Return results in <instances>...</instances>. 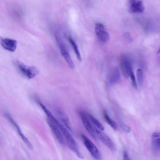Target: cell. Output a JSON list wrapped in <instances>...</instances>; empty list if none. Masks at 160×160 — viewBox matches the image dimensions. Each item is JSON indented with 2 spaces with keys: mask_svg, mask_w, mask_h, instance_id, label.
Listing matches in <instances>:
<instances>
[{
  "mask_svg": "<svg viewBox=\"0 0 160 160\" xmlns=\"http://www.w3.org/2000/svg\"><path fill=\"white\" fill-rule=\"evenodd\" d=\"M59 129L66 141L69 148L75 153L77 156L80 159H83L84 156L80 151L79 148L74 139L73 138L68 130L60 122L56 119L54 122Z\"/></svg>",
  "mask_w": 160,
  "mask_h": 160,
  "instance_id": "1",
  "label": "cell"
},
{
  "mask_svg": "<svg viewBox=\"0 0 160 160\" xmlns=\"http://www.w3.org/2000/svg\"><path fill=\"white\" fill-rule=\"evenodd\" d=\"M16 65L20 73L29 79L33 78L39 73L35 67L28 66L18 61H16Z\"/></svg>",
  "mask_w": 160,
  "mask_h": 160,
  "instance_id": "2",
  "label": "cell"
},
{
  "mask_svg": "<svg viewBox=\"0 0 160 160\" xmlns=\"http://www.w3.org/2000/svg\"><path fill=\"white\" fill-rule=\"evenodd\" d=\"M81 137L84 144L92 157L96 160H101V155L96 146L85 135L81 134Z\"/></svg>",
  "mask_w": 160,
  "mask_h": 160,
  "instance_id": "3",
  "label": "cell"
},
{
  "mask_svg": "<svg viewBox=\"0 0 160 160\" xmlns=\"http://www.w3.org/2000/svg\"><path fill=\"white\" fill-rule=\"evenodd\" d=\"M55 38L62 56L64 58L66 62L70 68L72 69H74L75 68L74 63L71 58L66 47L57 33L55 34Z\"/></svg>",
  "mask_w": 160,
  "mask_h": 160,
  "instance_id": "4",
  "label": "cell"
},
{
  "mask_svg": "<svg viewBox=\"0 0 160 160\" xmlns=\"http://www.w3.org/2000/svg\"><path fill=\"white\" fill-rule=\"evenodd\" d=\"M120 59V67L121 72L123 77L128 78L131 72H133L130 62L128 58L126 56H123Z\"/></svg>",
  "mask_w": 160,
  "mask_h": 160,
  "instance_id": "5",
  "label": "cell"
},
{
  "mask_svg": "<svg viewBox=\"0 0 160 160\" xmlns=\"http://www.w3.org/2000/svg\"><path fill=\"white\" fill-rule=\"evenodd\" d=\"M95 31L98 39L101 42H106L109 40V34L102 23H97L96 24Z\"/></svg>",
  "mask_w": 160,
  "mask_h": 160,
  "instance_id": "6",
  "label": "cell"
},
{
  "mask_svg": "<svg viewBox=\"0 0 160 160\" xmlns=\"http://www.w3.org/2000/svg\"><path fill=\"white\" fill-rule=\"evenodd\" d=\"M47 122L54 137L61 145L65 144V141L56 123L48 118H47Z\"/></svg>",
  "mask_w": 160,
  "mask_h": 160,
  "instance_id": "7",
  "label": "cell"
},
{
  "mask_svg": "<svg viewBox=\"0 0 160 160\" xmlns=\"http://www.w3.org/2000/svg\"><path fill=\"white\" fill-rule=\"evenodd\" d=\"M80 115L83 124L86 131L93 139L96 141H97L98 138L86 113L80 111Z\"/></svg>",
  "mask_w": 160,
  "mask_h": 160,
  "instance_id": "8",
  "label": "cell"
},
{
  "mask_svg": "<svg viewBox=\"0 0 160 160\" xmlns=\"http://www.w3.org/2000/svg\"><path fill=\"white\" fill-rule=\"evenodd\" d=\"M95 131L98 138L111 151L115 152L116 150L115 144L107 135L98 129H96Z\"/></svg>",
  "mask_w": 160,
  "mask_h": 160,
  "instance_id": "9",
  "label": "cell"
},
{
  "mask_svg": "<svg viewBox=\"0 0 160 160\" xmlns=\"http://www.w3.org/2000/svg\"><path fill=\"white\" fill-rule=\"evenodd\" d=\"M5 116L8 122L15 129L22 141L26 144L28 147H31L32 145L31 142L22 133L19 126L12 118L11 115L9 113L7 112L5 113Z\"/></svg>",
  "mask_w": 160,
  "mask_h": 160,
  "instance_id": "10",
  "label": "cell"
},
{
  "mask_svg": "<svg viewBox=\"0 0 160 160\" xmlns=\"http://www.w3.org/2000/svg\"><path fill=\"white\" fill-rule=\"evenodd\" d=\"M145 8L143 2L141 0H130L128 3V10L132 13L143 12Z\"/></svg>",
  "mask_w": 160,
  "mask_h": 160,
  "instance_id": "11",
  "label": "cell"
},
{
  "mask_svg": "<svg viewBox=\"0 0 160 160\" xmlns=\"http://www.w3.org/2000/svg\"><path fill=\"white\" fill-rule=\"evenodd\" d=\"M0 42L2 47L7 50L13 52L16 49L17 42L15 40L8 38H2Z\"/></svg>",
  "mask_w": 160,
  "mask_h": 160,
  "instance_id": "12",
  "label": "cell"
},
{
  "mask_svg": "<svg viewBox=\"0 0 160 160\" xmlns=\"http://www.w3.org/2000/svg\"><path fill=\"white\" fill-rule=\"evenodd\" d=\"M56 113L57 116L61 122L62 123L66 128L70 131H72V129L70 124L68 117L66 114L62 110L59 109H57Z\"/></svg>",
  "mask_w": 160,
  "mask_h": 160,
  "instance_id": "13",
  "label": "cell"
},
{
  "mask_svg": "<svg viewBox=\"0 0 160 160\" xmlns=\"http://www.w3.org/2000/svg\"><path fill=\"white\" fill-rule=\"evenodd\" d=\"M159 132H154L152 133L151 137V143L153 149L155 152H158L160 150Z\"/></svg>",
  "mask_w": 160,
  "mask_h": 160,
  "instance_id": "14",
  "label": "cell"
},
{
  "mask_svg": "<svg viewBox=\"0 0 160 160\" xmlns=\"http://www.w3.org/2000/svg\"><path fill=\"white\" fill-rule=\"evenodd\" d=\"M120 73L117 68H114L111 71L109 76V80L112 83H115L119 80L120 78Z\"/></svg>",
  "mask_w": 160,
  "mask_h": 160,
  "instance_id": "15",
  "label": "cell"
},
{
  "mask_svg": "<svg viewBox=\"0 0 160 160\" xmlns=\"http://www.w3.org/2000/svg\"><path fill=\"white\" fill-rule=\"evenodd\" d=\"M103 116L105 121L115 130L117 128V126L116 123L112 120L108 116L105 111L103 112Z\"/></svg>",
  "mask_w": 160,
  "mask_h": 160,
  "instance_id": "16",
  "label": "cell"
},
{
  "mask_svg": "<svg viewBox=\"0 0 160 160\" xmlns=\"http://www.w3.org/2000/svg\"><path fill=\"white\" fill-rule=\"evenodd\" d=\"M68 40L72 47L79 61H81L82 58L77 45L72 38H68Z\"/></svg>",
  "mask_w": 160,
  "mask_h": 160,
  "instance_id": "17",
  "label": "cell"
},
{
  "mask_svg": "<svg viewBox=\"0 0 160 160\" xmlns=\"http://www.w3.org/2000/svg\"><path fill=\"white\" fill-rule=\"evenodd\" d=\"M136 75L138 85L140 87L142 86L143 82V75L141 69L139 68L137 69Z\"/></svg>",
  "mask_w": 160,
  "mask_h": 160,
  "instance_id": "18",
  "label": "cell"
},
{
  "mask_svg": "<svg viewBox=\"0 0 160 160\" xmlns=\"http://www.w3.org/2000/svg\"><path fill=\"white\" fill-rule=\"evenodd\" d=\"M89 116L93 124L100 130H104V128L103 126L98 120L90 114L89 115Z\"/></svg>",
  "mask_w": 160,
  "mask_h": 160,
  "instance_id": "19",
  "label": "cell"
},
{
  "mask_svg": "<svg viewBox=\"0 0 160 160\" xmlns=\"http://www.w3.org/2000/svg\"><path fill=\"white\" fill-rule=\"evenodd\" d=\"M130 77L132 85L133 87L135 88H137V84L135 78L134 76V75L133 72H131L130 75Z\"/></svg>",
  "mask_w": 160,
  "mask_h": 160,
  "instance_id": "20",
  "label": "cell"
},
{
  "mask_svg": "<svg viewBox=\"0 0 160 160\" xmlns=\"http://www.w3.org/2000/svg\"><path fill=\"white\" fill-rule=\"evenodd\" d=\"M120 124L121 128L125 132L129 133L130 132V128L128 126L122 123Z\"/></svg>",
  "mask_w": 160,
  "mask_h": 160,
  "instance_id": "21",
  "label": "cell"
},
{
  "mask_svg": "<svg viewBox=\"0 0 160 160\" xmlns=\"http://www.w3.org/2000/svg\"><path fill=\"white\" fill-rule=\"evenodd\" d=\"M123 160H131L127 152L125 151L124 152Z\"/></svg>",
  "mask_w": 160,
  "mask_h": 160,
  "instance_id": "22",
  "label": "cell"
}]
</instances>
